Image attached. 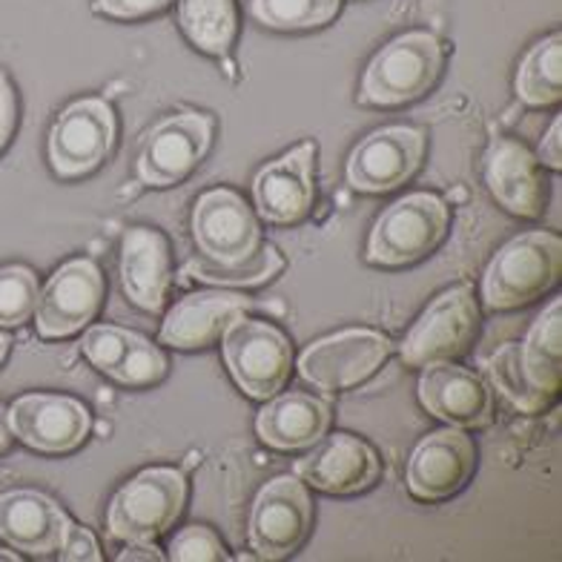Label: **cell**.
<instances>
[{"instance_id": "8fae6325", "label": "cell", "mask_w": 562, "mask_h": 562, "mask_svg": "<svg viewBox=\"0 0 562 562\" xmlns=\"http://www.w3.org/2000/svg\"><path fill=\"white\" fill-rule=\"evenodd\" d=\"M104 302V276L92 259H72L55 270L37 296V334L44 339H64L92 322Z\"/></svg>"}, {"instance_id": "4316f807", "label": "cell", "mask_w": 562, "mask_h": 562, "mask_svg": "<svg viewBox=\"0 0 562 562\" xmlns=\"http://www.w3.org/2000/svg\"><path fill=\"white\" fill-rule=\"evenodd\" d=\"M562 35L533 46L517 72V95L528 106H551L562 98Z\"/></svg>"}, {"instance_id": "5b68a950", "label": "cell", "mask_w": 562, "mask_h": 562, "mask_svg": "<svg viewBox=\"0 0 562 562\" xmlns=\"http://www.w3.org/2000/svg\"><path fill=\"white\" fill-rule=\"evenodd\" d=\"M222 350L229 376L250 400H273L288 385L293 348L279 327L247 316L236 318L222 334Z\"/></svg>"}, {"instance_id": "74e56055", "label": "cell", "mask_w": 562, "mask_h": 562, "mask_svg": "<svg viewBox=\"0 0 562 562\" xmlns=\"http://www.w3.org/2000/svg\"><path fill=\"white\" fill-rule=\"evenodd\" d=\"M12 422H9V411L3 405H0V453L7 451L9 445H12Z\"/></svg>"}, {"instance_id": "ab89813d", "label": "cell", "mask_w": 562, "mask_h": 562, "mask_svg": "<svg viewBox=\"0 0 562 562\" xmlns=\"http://www.w3.org/2000/svg\"><path fill=\"white\" fill-rule=\"evenodd\" d=\"M0 560H9V562H18V554H9V551H0Z\"/></svg>"}, {"instance_id": "4dcf8cb0", "label": "cell", "mask_w": 562, "mask_h": 562, "mask_svg": "<svg viewBox=\"0 0 562 562\" xmlns=\"http://www.w3.org/2000/svg\"><path fill=\"white\" fill-rule=\"evenodd\" d=\"M37 296H41V288L30 267H0V325H23L35 313Z\"/></svg>"}, {"instance_id": "f546056e", "label": "cell", "mask_w": 562, "mask_h": 562, "mask_svg": "<svg viewBox=\"0 0 562 562\" xmlns=\"http://www.w3.org/2000/svg\"><path fill=\"white\" fill-rule=\"evenodd\" d=\"M281 267H284V261H281L279 252L273 247H265V250L252 252L250 259L238 261V265L190 261L184 267V273L207 281V284H236V288H245V284H265L267 279H273L279 273Z\"/></svg>"}, {"instance_id": "e0dca14e", "label": "cell", "mask_w": 562, "mask_h": 562, "mask_svg": "<svg viewBox=\"0 0 562 562\" xmlns=\"http://www.w3.org/2000/svg\"><path fill=\"white\" fill-rule=\"evenodd\" d=\"M485 184L499 207L519 218L546 213L548 178L540 158L514 138H496L485 156Z\"/></svg>"}, {"instance_id": "f35d334b", "label": "cell", "mask_w": 562, "mask_h": 562, "mask_svg": "<svg viewBox=\"0 0 562 562\" xmlns=\"http://www.w3.org/2000/svg\"><path fill=\"white\" fill-rule=\"evenodd\" d=\"M9 345H12V341H9V336H7V334H0V364H3V359H7Z\"/></svg>"}, {"instance_id": "cb8c5ba5", "label": "cell", "mask_w": 562, "mask_h": 562, "mask_svg": "<svg viewBox=\"0 0 562 562\" xmlns=\"http://www.w3.org/2000/svg\"><path fill=\"white\" fill-rule=\"evenodd\" d=\"M330 402L311 393H276L256 416V434L273 451L313 448L330 428Z\"/></svg>"}, {"instance_id": "7402d4cb", "label": "cell", "mask_w": 562, "mask_h": 562, "mask_svg": "<svg viewBox=\"0 0 562 562\" xmlns=\"http://www.w3.org/2000/svg\"><path fill=\"white\" fill-rule=\"evenodd\" d=\"M250 302L238 293L227 290H204L190 293L167 313L161 327V341L178 350L207 348L215 339H222L236 318L247 316Z\"/></svg>"}, {"instance_id": "4fadbf2b", "label": "cell", "mask_w": 562, "mask_h": 562, "mask_svg": "<svg viewBox=\"0 0 562 562\" xmlns=\"http://www.w3.org/2000/svg\"><path fill=\"white\" fill-rule=\"evenodd\" d=\"M476 468V448L462 428L434 430L422 437L407 459V491L422 503H439L465 488Z\"/></svg>"}, {"instance_id": "8d00e7d4", "label": "cell", "mask_w": 562, "mask_h": 562, "mask_svg": "<svg viewBox=\"0 0 562 562\" xmlns=\"http://www.w3.org/2000/svg\"><path fill=\"white\" fill-rule=\"evenodd\" d=\"M121 562H130V560H149V562H158L164 560V554L158 551L153 542H130V548H126L124 554L119 557Z\"/></svg>"}, {"instance_id": "ac0fdd59", "label": "cell", "mask_w": 562, "mask_h": 562, "mask_svg": "<svg viewBox=\"0 0 562 562\" xmlns=\"http://www.w3.org/2000/svg\"><path fill=\"white\" fill-rule=\"evenodd\" d=\"M382 474L376 451L353 434L322 437L311 453L296 462V476L325 494H359Z\"/></svg>"}, {"instance_id": "2e32d148", "label": "cell", "mask_w": 562, "mask_h": 562, "mask_svg": "<svg viewBox=\"0 0 562 562\" xmlns=\"http://www.w3.org/2000/svg\"><path fill=\"white\" fill-rule=\"evenodd\" d=\"M313 161H316V144L307 140L261 167L252 181V201L265 222L293 224L311 213L316 199Z\"/></svg>"}, {"instance_id": "5bb4252c", "label": "cell", "mask_w": 562, "mask_h": 562, "mask_svg": "<svg viewBox=\"0 0 562 562\" xmlns=\"http://www.w3.org/2000/svg\"><path fill=\"white\" fill-rule=\"evenodd\" d=\"M193 236L199 250L218 265H238L259 247L261 229L247 201L233 190H210L193 210Z\"/></svg>"}, {"instance_id": "ba28073f", "label": "cell", "mask_w": 562, "mask_h": 562, "mask_svg": "<svg viewBox=\"0 0 562 562\" xmlns=\"http://www.w3.org/2000/svg\"><path fill=\"white\" fill-rule=\"evenodd\" d=\"M313 526V499L299 476H276L259 491L247 540L261 560H284L304 546Z\"/></svg>"}, {"instance_id": "484cf974", "label": "cell", "mask_w": 562, "mask_h": 562, "mask_svg": "<svg viewBox=\"0 0 562 562\" xmlns=\"http://www.w3.org/2000/svg\"><path fill=\"white\" fill-rule=\"evenodd\" d=\"M178 23L187 41L207 55H227L236 41L233 0H178Z\"/></svg>"}, {"instance_id": "d4e9b609", "label": "cell", "mask_w": 562, "mask_h": 562, "mask_svg": "<svg viewBox=\"0 0 562 562\" xmlns=\"http://www.w3.org/2000/svg\"><path fill=\"white\" fill-rule=\"evenodd\" d=\"M562 302L554 299L528 330V339L519 345L522 368L533 387L557 400L562 382Z\"/></svg>"}, {"instance_id": "44dd1931", "label": "cell", "mask_w": 562, "mask_h": 562, "mask_svg": "<svg viewBox=\"0 0 562 562\" xmlns=\"http://www.w3.org/2000/svg\"><path fill=\"white\" fill-rule=\"evenodd\" d=\"M72 526L53 496L32 488L0 494V537L18 551L46 557L60 551V542Z\"/></svg>"}, {"instance_id": "9c48e42d", "label": "cell", "mask_w": 562, "mask_h": 562, "mask_svg": "<svg viewBox=\"0 0 562 562\" xmlns=\"http://www.w3.org/2000/svg\"><path fill=\"white\" fill-rule=\"evenodd\" d=\"M393 345L376 330L350 327L341 334L318 339L299 359V373L318 391H348L362 385L391 356Z\"/></svg>"}, {"instance_id": "d6986e66", "label": "cell", "mask_w": 562, "mask_h": 562, "mask_svg": "<svg viewBox=\"0 0 562 562\" xmlns=\"http://www.w3.org/2000/svg\"><path fill=\"white\" fill-rule=\"evenodd\" d=\"M83 356L101 373L126 387L156 385L167 373V356L158 345L124 327L95 325L89 327L81 341Z\"/></svg>"}, {"instance_id": "836d02e7", "label": "cell", "mask_w": 562, "mask_h": 562, "mask_svg": "<svg viewBox=\"0 0 562 562\" xmlns=\"http://www.w3.org/2000/svg\"><path fill=\"white\" fill-rule=\"evenodd\" d=\"M60 560L98 562L101 560V548H98V540L87 531V528L69 526L67 537H64V542H60Z\"/></svg>"}, {"instance_id": "8992f818", "label": "cell", "mask_w": 562, "mask_h": 562, "mask_svg": "<svg viewBox=\"0 0 562 562\" xmlns=\"http://www.w3.org/2000/svg\"><path fill=\"white\" fill-rule=\"evenodd\" d=\"M480 330V307H476L471 284L445 290L428 304V311L416 318L411 334L402 341V362L411 368H425L430 362H451L468 353Z\"/></svg>"}, {"instance_id": "ffe728a7", "label": "cell", "mask_w": 562, "mask_h": 562, "mask_svg": "<svg viewBox=\"0 0 562 562\" xmlns=\"http://www.w3.org/2000/svg\"><path fill=\"white\" fill-rule=\"evenodd\" d=\"M419 400L430 414L453 428H485L494 411L485 382L453 362L425 364L419 379Z\"/></svg>"}, {"instance_id": "7c38bea8", "label": "cell", "mask_w": 562, "mask_h": 562, "mask_svg": "<svg viewBox=\"0 0 562 562\" xmlns=\"http://www.w3.org/2000/svg\"><path fill=\"white\" fill-rule=\"evenodd\" d=\"M425 135L414 126H385L362 138L348 158V184L359 193H391L416 176Z\"/></svg>"}, {"instance_id": "f1b7e54d", "label": "cell", "mask_w": 562, "mask_h": 562, "mask_svg": "<svg viewBox=\"0 0 562 562\" xmlns=\"http://www.w3.org/2000/svg\"><path fill=\"white\" fill-rule=\"evenodd\" d=\"M488 376L496 391L503 393L505 400L517 407V411H522V414H540V411H546L554 402L551 396L540 393L528 382L517 341H508V345H503V348L491 356Z\"/></svg>"}, {"instance_id": "1f68e13d", "label": "cell", "mask_w": 562, "mask_h": 562, "mask_svg": "<svg viewBox=\"0 0 562 562\" xmlns=\"http://www.w3.org/2000/svg\"><path fill=\"white\" fill-rule=\"evenodd\" d=\"M167 560L172 562H224L227 548L204 526H187L167 546Z\"/></svg>"}, {"instance_id": "3957f363", "label": "cell", "mask_w": 562, "mask_h": 562, "mask_svg": "<svg viewBox=\"0 0 562 562\" xmlns=\"http://www.w3.org/2000/svg\"><path fill=\"white\" fill-rule=\"evenodd\" d=\"M184 499L187 482L176 468H147L112 496L106 528L121 542H156L176 526Z\"/></svg>"}, {"instance_id": "d6a6232c", "label": "cell", "mask_w": 562, "mask_h": 562, "mask_svg": "<svg viewBox=\"0 0 562 562\" xmlns=\"http://www.w3.org/2000/svg\"><path fill=\"white\" fill-rule=\"evenodd\" d=\"M172 0H95V9L101 15L119 18V21H135V18H147L170 7Z\"/></svg>"}, {"instance_id": "9a60e30c", "label": "cell", "mask_w": 562, "mask_h": 562, "mask_svg": "<svg viewBox=\"0 0 562 562\" xmlns=\"http://www.w3.org/2000/svg\"><path fill=\"white\" fill-rule=\"evenodd\" d=\"M12 434L41 453H69L89 437V411L72 396L30 393L9 407Z\"/></svg>"}, {"instance_id": "30bf717a", "label": "cell", "mask_w": 562, "mask_h": 562, "mask_svg": "<svg viewBox=\"0 0 562 562\" xmlns=\"http://www.w3.org/2000/svg\"><path fill=\"white\" fill-rule=\"evenodd\" d=\"M115 112L104 98H81L60 112L49 133V164L60 178L95 172L115 144Z\"/></svg>"}, {"instance_id": "52a82bcc", "label": "cell", "mask_w": 562, "mask_h": 562, "mask_svg": "<svg viewBox=\"0 0 562 562\" xmlns=\"http://www.w3.org/2000/svg\"><path fill=\"white\" fill-rule=\"evenodd\" d=\"M213 140V121L201 112H176L158 121L140 138L135 172L147 187H172L184 181L204 161Z\"/></svg>"}, {"instance_id": "6da1fadb", "label": "cell", "mask_w": 562, "mask_h": 562, "mask_svg": "<svg viewBox=\"0 0 562 562\" xmlns=\"http://www.w3.org/2000/svg\"><path fill=\"white\" fill-rule=\"evenodd\" d=\"M562 241L551 233L510 238L482 276V299L491 311H514L537 302L560 281Z\"/></svg>"}, {"instance_id": "e575fe53", "label": "cell", "mask_w": 562, "mask_h": 562, "mask_svg": "<svg viewBox=\"0 0 562 562\" xmlns=\"http://www.w3.org/2000/svg\"><path fill=\"white\" fill-rule=\"evenodd\" d=\"M18 124V101L15 89L9 83V78L0 72V149L7 147Z\"/></svg>"}, {"instance_id": "7a4b0ae2", "label": "cell", "mask_w": 562, "mask_h": 562, "mask_svg": "<svg viewBox=\"0 0 562 562\" xmlns=\"http://www.w3.org/2000/svg\"><path fill=\"white\" fill-rule=\"evenodd\" d=\"M442 72V44L430 32H407L382 46L364 69L362 101L402 106L422 98Z\"/></svg>"}, {"instance_id": "277c9868", "label": "cell", "mask_w": 562, "mask_h": 562, "mask_svg": "<svg viewBox=\"0 0 562 562\" xmlns=\"http://www.w3.org/2000/svg\"><path fill=\"white\" fill-rule=\"evenodd\" d=\"M451 213L439 195L411 193L379 215L368 238V261L376 267H405L425 259L448 233Z\"/></svg>"}, {"instance_id": "d590c367", "label": "cell", "mask_w": 562, "mask_h": 562, "mask_svg": "<svg viewBox=\"0 0 562 562\" xmlns=\"http://www.w3.org/2000/svg\"><path fill=\"white\" fill-rule=\"evenodd\" d=\"M562 124L560 119L551 124V133H548V138H542L540 144V164H548L551 170H560L562 167Z\"/></svg>"}, {"instance_id": "603a6c76", "label": "cell", "mask_w": 562, "mask_h": 562, "mask_svg": "<svg viewBox=\"0 0 562 562\" xmlns=\"http://www.w3.org/2000/svg\"><path fill=\"white\" fill-rule=\"evenodd\" d=\"M172 281V261L167 238L153 227H133L121 241V284L126 299L147 313L164 307Z\"/></svg>"}, {"instance_id": "83f0119b", "label": "cell", "mask_w": 562, "mask_h": 562, "mask_svg": "<svg viewBox=\"0 0 562 562\" xmlns=\"http://www.w3.org/2000/svg\"><path fill=\"white\" fill-rule=\"evenodd\" d=\"M341 0H250V15L267 30H318L339 15Z\"/></svg>"}]
</instances>
